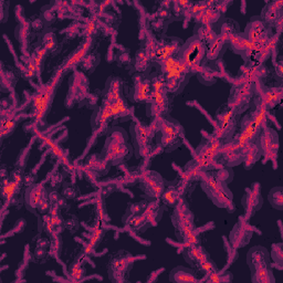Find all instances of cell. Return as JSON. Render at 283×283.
<instances>
[{"mask_svg":"<svg viewBox=\"0 0 283 283\" xmlns=\"http://www.w3.org/2000/svg\"><path fill=\"white\" fill-rule=\"evenodd\" d=\"M133 154L132 147L122 128H114L109 134L101 157L110 165H120L130 160Z\"/></svg>","mask_w":283,"mask_h":283,"instance_id":"obj_1","label":"cell"},{"mask_svg":"<svg viewBox=\"0 0 283 283\" xmlns=\"http://www.w3.org/2000/svg\"><path fill=\"white\" fill-rule=\"evenodd\" d=\"M177 239L187 245H196L198 239L195 235V217L185 203H177L172 216Z\"/></svg>","mask_w":283,"mask_h":283,"instance_id":"obj_2","label":"cell"},{"mask_svg":"<svg viewBox=\"0 0 283 283\" xmlns=\"http://www.w3.org/2000/svg\"><path fill=\"white\" fill-rule=\"evenodd\" d=\"M201 188L208 198L217 207L227 208L233 202V193L227 186V183L216 178L214 174L203 173L201 179Z\"/></svg>","mask_w":283,"mask_h":283,"instance_id":"obj_3","label":"cell"},{"mask_svg":"<svg viewBox=\"0 0 283 283\" xmlns=\"http://www.w3.org/2000/svg\"><path fill=\"white\" fill-rule=\"evenodd\" d=\"M156 132L160 134L162 147L168 150H174L178 147L184 140V128L182 125L169 117H159L156 124Z\"/></svg>","mask_w":283,"mask_h":283,"instance_id":"obj_4","label":"cell"},{"mask_svg":"<svg viewBox=\"0 0 283 283\" xmlns=\"http://www.w3.org/2000/svg\"><path fill=\"white\" fill-rule=\"evenodd\" d=\"M63 74V71L60 70L57 72L55 78L52 79V81L44 87L42 91L39 92L38 94L34 97V112L35 116L38 121L42 120L47 116L48 112L51 109V104L54 102L55 94L57 92V88L60 83V79Z\"/></svg>","mask_w":283,"mask_h":283,"instance_id":"obj_5","label":"cell"},{"mask_svg":"<svg viewBox=\"0 0 283 283\" xmlns=\"http://www.w3.org/2000/svg\"><path fill=\"white\" fill-rule=\"evenodd\" d=\"M134 258L127 251L121 250L111 256L108 272L112 282L122 283L126 282L131 269L133 268Z\"/></svg>","mask_w":283,"mask_h":283,"instance_id":"obj_6","label":"cell"},{"mask_svg":"<svg viewBox=\"0 0 283 283\" xmlns=\"http://www.w3.org/2000/svg\"><path fill=\"white\" fill-rule=\"evenodd\" d=\"M150 85H152V91L148 100L150 114L160 116L168 109V92L165 85V78L163 74L153 75L150 79Z\"/></svg>","mask_w":283,"mask_h":283,"instance_id":"obj_7","label":"cell"},{"mask_svg":"<svg viewBox=\"0 0 283 283\" xmlns=\"http://www.w3.org/2000/svg\"><path fill=\"white\" fill-rule=\"evenodd\" d=\"M253 95L254 88L251 82H241L237 84L230 92L228 108L231 109L236 115L241 114L249 109Z\"/></svg>","mask_w":283,"mask_h":283,"instance_id":"obj_8","label":"cell"},{"mask_svg":"<svg viewBox=\"0 0 283 283\" xmlns=\"http://www.w3.org/2000/svg\"><path fill=\"white\" fill-rule=\"evenodd\" d=\"M206 56V45L198 37L190 38L186 43H183L182 48L178 52V57L181 60L187 64L188 67L194 72L198 65L203 60Z\"/></svg>","mask_w":283,"mask_h":283,"instance_id":"obj_9","label":"cell"},{"mask_svg":"<svg viewBox=\"0 0 283 283\" xmlns=\"http://www.w3.org/2000/svg\"><path fill=\"white\" fill-rule=\"evenodd\" d=\"M261 156L266 159H273L279 149V136L276 131L271 127H263L254 142Z\"/></svg>","mask_w":283,"mask_h":283,"instance_id":"obj_10","label":"cell"},{"mask_svg":"<svg viewBox=\"0 0 283 283\" xmlns=\"http://www.w3.org/2000/svg\"><path fill=\"white\" fill-rule=\"evenodd\" d=\"M140 188L149 199H159L165 190V181L154 170H147L140 177Z\"/></svg>","mask_w":283,"mask_h":283,"instance_id":"obj_11","label":"cell"},{"mask_svg":"<svg viewBox=\"0 0 283 283\" xmlns=\"http://www.w3.org/2000/svg\"><path fill=\"white\" fill-rule=\"evenodd\" d=\"M243 36H245L248 41L255 45L256 50L261 49L271 39V34H270L268 24L263 22L261 19H256L255 17L252 18L251 21L248 23Z\"/></svg>","mask_w":283,"mask_h":283,"instance_id":"obj_12","label":"cell"},{"mask_svg":"<svg viewBox=\"0 0 283 283\" xmlns=\"http://www.w3.org/2000/svg\"><path fill=\"white\" fill-rule=\"evenodd\" d=\"M236 116L237 115L235 114V112L231 109H229L228 107L226 109L221 110V112H219V113L217 114L215 137L219 138V140H221L222 142L231 138L237 128Z\"/></svg>","mask_w":283,"mask_h":283,"instance_id":"obj_13","label":"cell"},{"mask_svg":"<svg viewBox=\"0 0 283 283\" xmlns=\"http://www.w3.org/2000/svg\"><path fill=\"white\" fill-rule=\"evenodd\" d=\"M131 132L136 156L144 157L148 155L150 148H152V145H150V141H152L150 130L142 126L140 123H134L131 126Z\"/></svg>","mask_w":283,"mask_h":283,"instance_id":"obj_14","label":"cell"},{"mask_svg":"<svg viewBox=\"0 0 283 283\" xmlns=\"http://www.w3.org/2000/svg\"><path fill=\"white\" fill-rule=\"evenodd\" d=\"M262 202L263 200L260 193V184L254 183L251 187L246 189V194L242 198V206L245 208L246 220L251 218L258 210H260L262 207Z\"/></svg>","mask_w":283,"mask_h":283,"instance_id":"obj_15","label":"cell"},{"mask_svg":"<svg viewBox=\"0 0 283 283\" xmlns=\"http://www.w3.org/2000/svg\"><path fill=\"white\" fill-rule=\"evenodd\" d=\"M223 144L225 143L215 136H213L210 140L203 141L196 149L197 159L214 164L217 160V157L220 154Z\"/></svg>","mask_w":283,"mask_h":283,"instance_id":"obj_16","label":"cell"},{"mask_svg":"<svg viewBox=\"0 0 283 283\" xmlns=\"http://www.w3.org/2000/svg\"><path fill=\"white\" fill-rule=\"evenodd\" d=\"M253 231L251 228L249 227L246 221H242V218H240V221L236 223V226L233 228L231 231L229 235V242L233 246L234 249L238 250L242 247L247 246L250 239H251Z\"/></svg>","mask_w":283,"mask_h":283,"instance_id":"obj_17","label":"cell"},{"mask_svg":"<svg viewBox=\"0 0 283 283\" xmlns=\"http://www.w3.org/2000/svg\"><path fill=\"white\" fill-rule=\"evenodd\" d=\"M247 263L251 272L255 271V270L269 267L270 253L265 247L262 246L253 247L249 250V252L247 254Z\"/></svg>","mask_w":283,"mask_h":283,"instance_id":"obj_18","label":"cell"},{"mask_svg":"<svg viewBox=\"0 0 283 283\" xmlns=\"http://www.w3.org/2000/svg\"><path fill=\"white\" fill-rule=\"evenodd\" d=\"M92 44H93V38L92 37H87L84 39V41L80 44V47H78L73 54H72L68 59L65 63L62 65L61 70L63 72H67L71 69L75 68L76 65L80 64L82 62L83 59L89 55V51L92 48Z\"/></svg>","mask_w":283,"mask_h":283,"instance_id":"obj_19","label":"cell"},{"mask_svg":"<svg viewBox=\"0 0 283 283\" xmlns=\"http://www.w3.org/2000/svg\"><path fill=\"white\" fill-rule=\"evenodd\" d=\"M112 118H114V115L112 113L110 104L108 101L103 100L101 107L97 108L93 112V114H92V128H93V131L102 128L112 120Z\"/></svg>","mask_w":283,"mask_h":283,"instance_id":"obj_20","label":"cell"},{"mask_svg":"<svg viewBox=\"0 0 283 283\" xmlns=\"http://www.w3.org/2000/svg\"><path fill=\"white\" fill-rule=\"evenodd\" d=\"M152 91L150 80L143 75H136L134 80V90H133V100L135 102H148Z\"/></svg>","mask_w":283,"mask_h":283,"instance_id":"obj_21","label":"cell"},{"mask_svg":"<svg viewBox=\"0 0 283 283\" xmlns=\"http://www.w3.org/2000/svg\"><path fill=\"white\" fill-rule=\"evenodd\" d=\"M183 255L185 260L192 266L198 267L201 262L209 259V254L198 243L196 245H187L183 250Z\"/></svg>","mask_w":283,"mask_h":283,"instance_id":"obj_22","label":"cell"},{"mask_svg":"<svg viewBox=\"0 0 283 283\" xmlns=\"http://www.w3.org/2000/svg\"><path fill=\"white\" fill-rule=\"evenodd\" d=\"M44 190H45V187L43 185H41V184H36V183L28 186L27 189H25L24 197H23L24 205L30 210V212L32 213L36 212Z\"/></svg>","mask_w":283,"mask_h":283,"instance_id":"obj_23","label":"cell"},{"mask_svg":"<svg viewBox=\"0 0 283 283\" xmlns=\"http://www.w3.org/2000/svg\"><path fill=\"white\" fill-rule=\"evenodd\" d=\"M282 6L281 2L269 3L265 8H263L260 19L266 24H276L281 22L282 18Z\"/></svg>","mask_w":283,"mask_h":283,"instance_id":"obj_24","label":"cell"},{"mask_svg":"<svg viewBox=\"0 0 283 283\" xmlns=\"http://www.w3.org/2000/svg\"><path fill=\"white\" fill-rule=\"evenodd\" d=\"M282 97L281 89H270L262 92V94L258 96V100L255 101L256 108H262L269 110L278 104Z\"/></svg>","mask_w":283,"mask_h":283,"instance_id":"obj_25","label":"cell"},{"mask_svg":"<svg viewBox=\"0 0 283 283\" xmlns=\"http://www.w3.org/2000/svg\"><path fill=\"white\" fill-rule=\"evenodd\" d=\"M169 280L174 283H195L199 281L194 270L186 267H177L173 269L169 274Z\"/></svg>","mask_w":283,"mask_h":283,"instance_id":"obj_26","label":"cell"},{"mask_svg":"<svg viewBox=\"0 0 283 283\" xmlns=\"http://www.w3.org/2000/svg\"><path fill=\"white\" fill-rule=\"evenodd\" d=\"M103 100L115 101L117 98L123 97V82L120 78L111 76L107 81V87L104 91Z\"/></svg>","mask_w":283,"mask_h":283,"instance_id":"obj_27","label":"cell"},{"mask_svg":"<svg viewBox=\"0 0 283 283\" xmlns=\"http://www.w3.org/2000/svg\"><path fill=\"white\" fill-rule=\"evenodd\" d=\"M228 43L230 44V47H231V49L236 52V54L241 55L243 58L246 57V55L251 54L253 50H256L255 45L248 41L245 38V36L240 34L234 36L228 41Z\"/></svg>","mask_w":283,"mask_h":283,"instance_id":"obj_28","label":"cell"},{"mask_svg":"<svg viewBox=\"0 0 283 283\" xmlns=\"http://www.w3.org/2000/svg\"><path fill=\"white\" fill-rule=\"evenodd\" d=\"M88 81L82 73L75 72L73 76V81H72V87L70 85V95H72L73 100H79V98L87 96L88 93Z\"/></svg>","mask_w":283,"mask_h":283,"instance_id":"obj_29","label":"cell"},{"mask_svg":"<svg viewBox=\"0 0 283 283\" xmlns=\"http://www.w3.org/2000/svg\"><path fill=\"white\" fill-rule=\"evenodd\" d=\"M20 187H21V184L11 181L9 178H6V177H3L2 195L6 202L7 203L9 202L10 205V203L16 199L17 195L20 193Z\"/></svg>","mask_w":283,"mask_h":283,"instance_id":"obj_30","label":"cell"},{"mask_svg":"<svg viewBox=\"0 0 283 283\" xmlns=\"http://www.w3.org/2000/svg\"><path fill=\"white\" fill-rule=\"evenodd\" d=\"M152 56H150V52L148 50V48H142L136 52L135 55V69L138 72H144L146 71L149 65L150 62H152Z\"/></svg>","mask_w":283,"mask_h":283,"instance_id":"obj_31","label":"cell"},{"mask_svg":"<svg viewBox=\"0 0 283 283\" xmlns=\"http://www.w3.org/2000/svg\"><path fill=\"white\" fill-rule=\"evenodd\" d=\"M252 283H273L275 281L271 266L251 272Z\"/></svg>","mask_w":283,"mask_h":283,"instance_id":"obj_32","label":"cell"},{"mask_svg":"<svg viewBox=\"0 0 283 283\" xmlns=\"http://www.w3.org/2000/svg\"><path fill=\"white\" fill-rule=\"evenodd\" d=\"M105 101H108V100H105ZM109 104H110V107H111V110H112V113H113L114 117H124V116H127L131 114V110L128 109L127 107V104L125 103L124 101V98L121 97V98H117V100L115 101H108Z\"/></svg>","mask_w":283,"mask_h":283,"instance_id":"obj_33","label":"cell"},{"mask_svg":"<svg viewBox=\"0 0 283 283\" xmlns=\"http://www.w3.org/2000/svg\"><path fill=\"white\" fill-rule=\"evenodd\" d=\"M239 34V29H238V24H237L235 21L233 20H226L221 24V29H220V35L219 37L222 39L223 41L226 43L231 39L234 36Z\"/></svg>","mask_w":283,"mask_h":283,"instance_id":"obj_34","label":"cell"},{"mask_svg":"<svg viewBox=\"0 0 283 283\" xmlns=\"http://www.w3.org/2000/svg\"><path fill=\"white\" fill-rule=\"evenodd\" d=\"M30 27L31 24L28 21H22L19 24V27L16 29V38L18 39V41L20 42L21 48L24 51L25 47L28 45L29 41V36H30Z\"/></svg>","mask_w":283,"mask_h":283,"instance_id":"obj_35","label":"cell"},{"mask_svg":"<svg viewBox=\"0 0 283 283\" xmlns=\"http://www.w3.org/2000/svg\"><path fill=\"white\" fill-rule=\"evenodd\" d=\"M161 198L166 206L176 207L177 203H178V199H179L178 190H177V188L174 186L165 188V190H164V193L161 196Z\"/></svg>","mask_w":283,"mask_h":283,"instance_id":"obj_36","label":"cell"},{"mask_svg":"<svg viewBox=\"0 0 283 283\" xmlns=\"http://www.w3.org/2000/svg\"><path fill=\"white\" fill-rule=\"evenodd\" d=\"M261 157V154L259 152V149L256 148L255 144H250V145L247 147L246 149V154H245V159H243V163H245V166L247 169L251 168L255 162L258 161Z\"/></svg>","mask_w":283,"mask_h":283,"instance_id":"obj_37","label":"cell"},{"mask_svg":"<svg viewBox=\"0 0 283 283\" xmlns=\"http://www.w3.org/2000/svg\"><path fill=\"white\" fill-rule=\"evenodd\" d=\"M269 202L271 206L278 210L283 209V188L282 187H274L268 195Z\"/></svg>","mask_w":283,"mask_h":283,"instance_id":"obj_38","label":"cell"},{"mask_svg":"<svg viewBox=\"0 0 283 283\" xmlns=\"http://www.w3.org/2000/svg\"><path fill=\"white\" fill-rule=\"evenodd\" d=\"M41 45L48 52H54V54L55 52H57L59 50V44H58V40H57L55 32H52V31L44 32V34L42 35Z\"/></svg>","mask_w":283,"mask_h":283,"instance_id":"obj_39","label":"cell"},{"mask_svg":"<svg viewBox=\"0 0 283 283\" xmlns=\"http://www.w3.org/2000/svg\"><path fill=\"white\" fill-rule=\"evenodd\" d=\"M84 275H85V268L83 266V263L78 259L70 266V269H69L70 279L72 281L78 282V281H81Z\"/></svg>","mask_w":283,"mask_h":283,"instance_id":"obj_40","label":"cell"},{"mask_svg":"<svg viewBox=\"0 0 283 283\" xmlns=\"http://www.w3.org/2000/svg\"><path fill=\"white\" fill-rule=\"evenodd\" d=\"M49 52L45 50L42 45H39V47L34 51V54H32L31 59L34 60L35 64H36V68H37V73L40 74L41 69H42V64L45 60V58H47Z\"/></svg>","mask_w":283,"mask_h":283,"instance_id":"obj_41","label":"cell"},{"mask_svg":"<svg viewBox=\"0 0 283 283\" xmlns=\"http://www.w3.org/2000/svg\"><path fill=\"white\" fill-rule=\"evenodd\" d=\"M17 82L16 74L11 70L5 71L4 67L2 70V87L3 91H10L12 88L15 87V84Z\"/></svg>","mask_w":283,"mask_h":283,"instance_id":"obj_42","label":"cell"},{"mask_svg":"<svg viewBox=\"0 0 283 283\" xmlns=\"http://www.w3.org/2000/svg\"><path fill=\"white\" fill-rule=\"evenodd\" d=\"M225 44H226V42L223 41L222 39L218 36V38H217L212 44L208 45V50L206 51L207 58L210 59V60H214V59H216L221 54L222 48Z\"/></svg>","mask_w":283,"mask_h":283,"instance_id":"obj_43","label":"cell"},{"mask_svg":"<svg viewBox=\"0 0 283 283\" xmlns=\"http://www.w3.org/2000/svg\"><path fill=\"white\" fill-rule=\"evenodd\" d=\"M148 203L146 201H141V202H135V203H130L127 209H126V213L123 216V221L126 220L130 217H133V216H137V215H141L144 212H145V209L147 207Z\"/></svg>","mask_w":283,"mask_h":283,"instance_id":"obj_44","label":"cell"},{"mask_svg":"<svg viewBox=\"0 0 283 283\" xmlns=\"http://www.w3.org/2000/svg\"><path fill=\"white\" fill-rule=\"evenodd\" d=\"M105 231L101 228H94L92 231H90V235L88 237V245L93 247L94 249H96V247H98L101 241L103 240Z\"/></svg>","mask_w":283,"mask_h":283,"instance_id":"obj_45","label":"cell"},{"mask_svg":"<svg viewBox=\"0 0 283 283\" xmlns=\"http://www.w3.org/2000/svg\"><path fill=\"white\" fill-rule=\"evenodd\" d=\"M98 64V56L97 55H88L81 62V68L85 71L93 72L96 65Z\"/></svg>","mask_w":283,"mask_h":283,"instance_id":"obj_46","label":"cell"},{"mask_svg":"<svg viewBox=\"0 0 283 283\" xmlns=\"http://www.w3.org/2000/svg\"><path fill=\"white\" fill-rule=\"evenodd\" d=\"M17 122L12 118H6L5 116L3 117L2 120V138H5L6 136L10 135L12 132H14Z\"/></svg>","mask_w":283,"mask_h":283,"instance_id":"obj_47","label":"cell"},{"mask_svg":"<svg viewBox=\"0 0 283 283\" xmlns=\"http://www.w3.org/2000/svg\"><path fill=\"white\" fill-rule=\"evenodd\" d=\"M207 282H213V283H220V282H231L233 281V274L230 272L226 273H219L218 271L214 272L208 275L206 280Z\"/></svg>","mask_w":283,"mask_h":283,"instance_id":"obj_48","label":"cell"},{"mask_svg":"<svg viewBox=\"0 0 283 283\" xmlns=\"http://www.w3.org/2000/svg\"><path fill=\"white\" fill-rule=\"evenodd\" d=\"M270 256H272L274 262L278 266L281 267L283 265V243L282 242L272 245V253Z\"/></svg>","mask_w":283,"mask_h":283,"instance_id":"obj_49","label":"cell"},{"mask_svg":"<svg viewBox=\"0 0 283 283\" xmlns=\"http://www.w3.org/2000/svg\"><path fill=\"white\" fill-rule=\"evenodd\" d=\"M50 207H51V202L49 199V192L47 190V188H45V190L42 194L41 199H40V202H39V205H38L37 210H38V213H40V214H47V213H49Z\"/></svg>","mask_w":283,"mask_h":283,"instance_id":"obj_50","label":"cell"},{"mask_svg":"<svg viewBox=\"0 0 283 283\" xmlns=\"http://www.w3.org/2000/svg\"><path fill=\"white\" fill-rule=\"evenodd\" d=\"M79 195V188L71 184H65L62 188V196L67 199H75Z\"/></svg>","mask_w":283,"mask_h":283,"instance_id":"obj_51","label":"cell"},{"mask_svg":"<svg viewBox=\"0 0 283 283\" xmlns=\"http://www.w3.org/2000/svg\"><path fill=\"white\" fill-rule=\"evenodd\" d=\"M198 268H199L200 271H202L206 275H209V274H212L214 272L218 271V269H217L215 262H213L212 260H210V258L207 259L206 261L201 262L200 265L198 266Z\"/></svg>","mask_w":283,"mask_h":283,"instance_id":"obj_52","label":"cell"},{"mask_svg":"<svg viewBox=\"0 0 283 283\" xmlns=\"http://www.w3.org/2000/svg\"><path fill=\"white\" fill-rule=\"evenodd\" d=\"M79 226H80V222H79L75 216H70L68 219L64 220V227L69 229L72 234L76 233V230L79 229Z\"/></svg>","mask_w":283,"mask_h":283,"instance_id":"obj_53","label":"cell"},{"mask_svg":"<svg viewBox=\"0 0 283 283\" xmlns=\"http://www.w3.org/2000/svg\"><path fill=\"white\" fill-rule=\"evenodd\" d=\"M24 177H25L24 170H23V168H20V167L15 168L10 174V179L14 181V182H17L19 184H21V185L24 182Z\"/></svg>","mask_w":283,"mask_h":283,"instance_id":"obj_54","label":"cell"},{"mask_svg":"<svg viewBox=\"0 0 283 283\" xmlns=\"http://www.w3.org/2000/svg\"><path fill=\"white\" fill-rule=\"evenodd\" d=\"M170 10H172V9L165 8V7H162V8H160L159 10H157V11L155 12L154 17H155L156 19H159V20L165 21L166 19L172 18V11H170Z\"/></svg>","mask_w":283,"mask_h":283,"instance_id":"obj_55","label":"cell"},{"mask_svg":"<svg viewBox=\"0 0 283 283\" xmlns=\"http://www.w3.org/2000/svg\"><path fill=\"white\" fill-rule=\"evenodd\" d=\"M34 258L37 261H42L48 256V249L45 248H40V247H36L34 250Z\"/></svg>","mask_w":283,"mask_h":283,"instance_id":"obj_56","label":"cell"},{"mask_svg":"<svg viewBox=\"0 0 283 283\" xmlns=\"http://www.w3.org/2000/svg\"><path fill=\"white\" fill-rule=\"evenodd\" d=\"M36 247H40V248H45L49 249L51 247V241L48 238H44V237L39 236L38 239L36 241Z\"/></svg>","mask_w":283,"mask_h":283,"instance_id":"obj_57","label":"cell"},{"mask_svg":"<svg viewBox=\"0 0 283 283\" xmlns=\"http://www.w3.org/2000/svg\"><path fill=\"white\" fill-rule=\"evenodd\" d=\"M117 61L122 63V64H130L131 63V57L126 52H121V54H118L117 56Z\"/></svg>","mask_w":283,"mask_h":283,"instance_id":"obj_58","label":"cell"},{"mask_svg":"<svg viewBox=\"0 0 283 283\" xmlns=\"http://www.w3.org/2000/svg\"><path fill=\"white\" fill-rule=\"evenodd\" d=\"M60 198H61V195L59 194L57 190H51V192H49V199L51 203H57Z\"/></svg>","mask_w":283,"mask_h":283,"instance_id":"obj_59","label":"cell"},{"mask_svg":"<svg viewBox=\"0 0 283 283\" xmlns=\"http://www.w3.org/2000/svg\"><path fill=\"white\" fill-rule=\"evenodd\" d=\"M31 27L34 28L36 31H39V30L43 29V27H44V22H43L42 19L38 18V19H36V20H35L34 22L31 23Z\"/></svg>","mask_w":283,"mask_h":283,"instance_id":"obj_60","label":"cell"},{"mask_svg":"<svg viewBox=\"0 0 283 283\" xmlns=\"http://www.w3.org/2000/svg\"><path fill=\"white\" fill-rule=\"evenodd\" d=\"M22 75H23V78L30 80V79H34L35 76H37V73H36V72H34V71H31V70H28V69L24 68L23 71H22Z\"/></svg>","mask_w":283,"mask_h":283,"instance_id":"obj_61","label":"cell"},{"mask_svg":"<svg viewBox=\"0 0 283 283\" xmlns=\"http://www.w3.org/2000/svg\"><path fill=\"white\" fill-rule=\"evenodd\" d=\"M68 199L65 198V197H63V196H61V198L59 199V201H58V205H59V207H60L61 209H63V208H68L69 207V205H68V201H67Z\"/></svg>","mask_w":283,"mask_h":283,"instance_id":"obj_62","label":"cell"},{"mask_svg":"<svg viewBox=\"0 0 283 283\" xmlns=\"http://www.w3.org/2000/svg\"><path fill=\"white\" fill-rule=\"evenodd\" d=\"M282 61H280L278 64H275V73L279 78H282Z\"/></svg>","mask_w":283,"mask_h":283,"instance_id":"obj_63","label":"cell"}]
</instances>
